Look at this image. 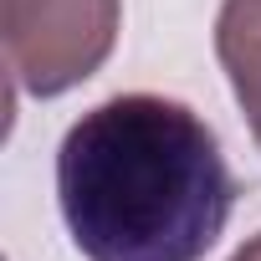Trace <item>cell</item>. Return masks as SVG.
<instances>
[{
  "mask_svg": "<svg viewBox=\"0 0 261 261\" xmlns=\"http://www.w3.org/2000/svg\"><path fill=\"white\" fill-rule=\"evenodd\" d=\"M230 261H261V236H251V241H246V246H241Z\"/></svg>",
  "mask_w": 261,
  "mask_h": 261,
  "instance_id": "obj_4",
  "label": "cell"
},
{
  "mask_svg": "<svg viewBox=\"0 0 261 261\" xmlns=\"http://www.w3.org/2000/svg\"><path fill=\"white\" fill-rule=\"evenodd\" d=\"M57 200L87 261H205L230 220L236 179L195 108L118 92L67 128Z\"/></svg>",
  "mask_w": 261,
  "mask_h": 261,
  "instance_id": "obj_1",
  "label": "cell"
},
{
  "mask_svg": "<svg viewBox=\"0 0 261 261\" xmlns=\"http://www.w3.org/2000/svg\"><path fill=\"white\" fill-rule=\"evenodd\" d=\"M118 21V0H0L11 77L36 97H57L87 82L108 62Z\"/></svg>",
  "mask_w": 261,
  "mask_h": 261,
  "instance_id": "obj_2",
  "label": "cell"
},
{
  "mask_svg": "<svg viewBox=\"0 0 261 261\" xmlns=\"http://www.w3.org/2000/svg\"><path fill=\"white\" fill-rule=\"evenodd\" d=\"M215 51L230 77V92L261 144V0H225L215 21Z\"/></svg>",
  "mask_w": 261,
  "mask_h": 261,
  "instance_id": "obj_3",
  "label": "cell"
}]
</instances>
